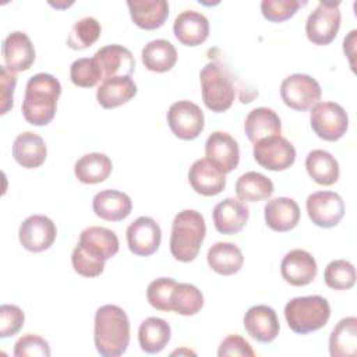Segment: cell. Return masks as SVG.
Wrapping results in <instances>:
<instances>
[{
    "instance_id": "cell-26",
    "label": "cell",
    "mask_w": 357,
    "mask_h": 357,
    "mask_svg": "<svg viewBox=\"0 0 357 357\" xmlns=\"http://www.w3.org/2000/svg\"><path fill=\"white\" fill-rule=\"evenodd\" d=\"M244 131L248 139L255 144L261 139L280 135L282 123L275 110L269 107H257L245 117Z\"/></svg>"
},
{
    "instance_id": "cell-39",
    "label": "cell",
    "mask_w": 357,
    "mask_h": 357,
    "mask_svg": "<svg viewBox=\"0 0 357 357\" xmlns=\"http://www.w3.org/2000/svg\"><path fill=\"white\" fill-rule=\"evenodd\" d=\"M324 279L331 289L349 290L356 283V269L346 259H335L326 265Z\"/></svg>"
},
{
    "instance_id": "cell-1",
    "label": "cell",
    "mask_w": 357,
    "mask_h": 357,
    "mask_svg": "<svg viewBox=\"0 0 357 357\" xmlns=\"http://www.w3.org/2000/svg\"><path fill=\"white\" fill-rule=\"evenodd\" d=\"M93 342L103 357H119L126 353L130 343V321L123 308L106 304L96 310Z\"/></svg>"
},
{
    "instance_id": "cell-42",
    "label": "cell",
    "mask_w": 357,
    "mask_h": 357,
    "mask_svg": "<svg viewBox=\"0 0 357 357\" xmlns=\"http://www.w3.org/2000/svg\"><path fill=\"white\" fill-rule=\"evenodd\" d=\"M105 259L96 258L91 255L86 250H84L79 244L74 248L71 254V264L74 271L85 278H96L105 269Z\"/></svg>"
},
{
    "instance_id": "cell-46",
    "label": "cell",
    "mask_w": 357,
    "mask_h": 357,
    "mask_svg": "<svg viewBox=\"0 0 357 357\" xmlns=\"http://www.w3.org/2000/svg\"><path fill=\"white\" fill-rule=\"evenodd\" d=\"M0 96H1V114H6L13 107L14 89L17 84L15 73H13L7 66H1L0 68Z\"/></svg>"
},
{
    "instance_id": "cell-36",
    "label": "cell",
    "mask_w": 357,
    "mask_h": 357,
    "mask_svg": "<svg viewBox=\"0 0 357 357\" xmlns=\"http://www.w3.org/2000/svg\"><path fill=\"white\" fill-rule=\"evenodd\" d=\"M172 311L180 315H195L204 307V296L198 287L190 283H177L170 297Z\"/></svg>"
},
{
    "instance_id": "cell-38",
    "label": "cell",
    "mask_w": 357,
    "mask_h": 357,
    "mask_svg": "<svg viewBox=\"0 0 357 357\" xmlns=\"http://www.w3.org/2000/svg\"><path fill=\"white\" fill-rule=\"evenodd\" d=\"M71 82L79 88H92L103 81L100 67L95 57H82L73 61L70 67Z\"/></svg>"
},
{
    "instance_id": "cell-11",
    "label": "cell",
    "mask_w": 357,
    "mask_h": 357,
    "mask_svg": "<svg viewBox=\"0 0 357 357\" xmlns=\"http://www.w3.org/2000/svg\"><path fill=\"white\" fill-rule=\"evenodd\" d=\"M307 213L311 222L319 227H333L344 216V202L333 191H317L308 195Z\"/></svg>"
},
{
    "instance_id": "cell-12",
    "label": "cell",
    "mask_w": 357,
    "mask_h": 357,
    "mask_svg": "<svg viewBox=\"0 0 357 357\" xmlns=\"http://www.w3.org/2000/svg\"><path fill=\"white\" fill-rule=\"evenodd\" d=\"M56 225L45 215L28 216L18 230L21 245L31 252H42L50 248L56 240Z\"/></svg>"
},
{
    "instance_id": "cell-32",
    "label": "cell",
    "mask_w": 357,
    "mask_h": 357,
    "mask_svg": "<svg viewBox=\"0 0 357 357\" xmlns=\"http://www.w3.org/2000/svg\"><path fill=\"white\" fill-rule=\"evenodd\" d=\"M308 176L321 185H332L337 181L340 169L335 156L324 149H314L305 158Z\"/></svg>"
},
{
    "instance_id": "cell-6",
    "label": "cell",
    "mask_w": 357,
    "mask_h": 357,
    "mask_svg": "<svg viewBox=\"0 0 357 357\" xmlns=\"http://www.w3.org/2000/svg\"><path fill=\"white\" fill-rule=\"evenodd\" d=\"M310 123L312 131L324 141L340 139L349 127L346 110L335 102H318L311 107Z\"/></svg>"
},
{
    "instance_id": "cell-20",
    "label": "cell",
    "mask_w": 357,
    "mask_h": 357,
    "mask_svg": "<svg viewBox=\"0 0 357 357\" xmlns=\"http://www.w3.org/2000/svg\"><path fill=\"white\" fill-rule=\"evenodd\" d=\"M247 205L236 198H226L215 205L212 218L216 230L222 234H236L243 230L248 220Z\"/></svg>"
},
{
    "instance_id": "cell-25",
    "label": "cell",
    "mask_w": 357,
    "mask_h": 357,
    "mask_svg": "<svg viewBox=\"0 0 357 357\" xmlns=\"http://www.w3.org/2000/svg\"><path fill=\"white\" fill-rule=\"evenodd\" d=\"M78 244L91 255L105 261L114 257L120 247L116 233L100 226H91L82 230Z\"/></svg>"
},
{
    "instance_id": "cell-41",
    "label": "cell",
    "mask_w": 357,
    "mask_h": 357,
    "mask_svg": "<svg viewBox=\"0 0 357 357\" xmlns=\"http://www.w3.org/2000/svg\"><path fill=\"white\" fill-rule=\"evenodd\" d=\"M305 1L300 0H262L261 13L271 22H282L291 18Z\"/></svg>"
},
{
    "instance_id": "cell-44",
    "label": "cell",
    "mask_w": 357,
    "mask_h": 357,
    "mask_svg": "<svg viewBox=\"0 0 357 357\" xmlns=\"http://www.w3.org/2000/svg\"><path fill=\"white\" fill-rule=\"evenodd\" d=\"M24 311L13 304H3L0 307V337H10L20 332L24 326Z\"/></svg>"
},
{
    "instance_id": "cell-13",
    "label": "cell",
    "mask_w": 357,
    "mask_h": 357,
    "mask_svg": "<svg viewBox=\"0 0 357 357\" xmlns=\"http://www.w3.org/2000/svg\"><path fill=\"white\" fill-rule=\"evenodd\" d=\"M160 241V226L149 216H139L127 227V244L130 251L135 255H152L158 251Z\"/></svg>"
},
{
    "instance_id": "cell-17",
    "label": "cell",
    "mask_w": 357,
    "mask_h": 357,
    "mask_svg": "<svg viewBox=\"0 0 357 357\" xmlns=\"http://www.w3.org/2000/svg\"><path fill=\"white\" fill-rule=\"evenodd\" d=\"M245 332L261 343H269L279 335V319L273 308L259 304L248 308L243 319Z\"/></svg>"
},
{
    "instance_id": "cell-3",
    "label": "cell",
    "mask_w": 357,
    "mask_h": 357,
    "mask_svg": "<svg viewBox=\"0 0 357 357\" xmlns=\"http://www.w3.org/2000/svg\"><path fill=\"white\" fill-rule=\"evenodd\" d=\"M206 234L204 216L194 209L178 212L172 223L170 252L180 262H191L197 258Z\"/></svg>"
},
{
    "instance_id": "cell-34",
    "label": "cell",
    "mask_w": 357,
    "mask_h": 357,
    "mask_svg": "<svg viewBox=\"0 0 357 357\" xmlns=\"http://www.w3.org/2000/svg\"><path fill=\"white\" fill-rule=\"evenodd\" d=\"M141 57L149 71L166 73L176 64L177 50L166 39H153L144 46Z\"/></svg>"
},
{
    "instance_id": "cell-23",
    "label": "cell",
    "mask_w": 357,
    "mask_h": 357,
    "mask_svg": "<svg viewBox=\"0 0 357 357\" xmlns=\"http://www.w3.org/2000/svg\"><path fill=\"white\" fill-rule=\"evenodd\" d=\"M264 215L268 227L284 233L297 226L300 220V206L291 198L278 197L268 201L264 208Z\"/></svg>"
},
{
    "instance_id": "cell-30",
    "label": "cell",
    "mask_w": 357,
    "mask_h": 357,
    "mask_svg": "<svg viewBox=\"0 0 357 357\" xmlns=\"http://www.w3.org/2000/svg\"><path fill=\"white\" fill-rule=\"evenodd\" d=\"M329 353L332 357H354L357 354V318L340 319L329 336Z\"/></svg>"
},
{
    "instance_id": "cell-31",
    "label": "cell",
    "mask_w": 357,
    "mask_h": 357,
    "mask_svg": "<svg viewBox=\"0 0 357 357\" xmlns=\"http://www.w3.org/2000/svg\"><path fill=\"white\" fill-rule=\"evenodd\" d=\"M170 335V325L165 319L156 317L144 319L138 328L139 346L148 354L162 351L167 346Z\"/></svg>"
},
{
    "instance_id": "cell-2",
    "label": "cell",
    "mask_w": 357,
    "mask_h": 357,
    "mask_svg": "<svg viewBox=\"0 0 357 357\" xmlns=\"http://www.w3.org/2000/svg\"><path fill=\"white\" fill-rule=\"evenodd\" d=\"M60 95L61 85L52 74L38 73L32 75L26 82L21 107L24 119L32 126H47L56 114Z\"/></svg>"
},
{
    "instance_id": "cell-15",
    "label": "cell",
    "mask_w": 357,
    "mask_h": 357,
    "mask_svg": "<svg viewBox=\"0 0 357 357\" xmlns=\"http://www.w3.org/2000/svg\"><path fill=\"white\" fill-rule=\"evenodd\" d=\"M318 272L315 258L305 250L289 251L280 262L282 278L291 286H307L310 284Z\"/></svg>"
},
{
    "instance_id": "cell-28",
    "label": "cell",
    "mask_w": 357,
    "mask_h": 357,
    "mask_svg": "<svg viewBox=\"0 0 357 357\" xmlns=\"http://www.w3.org/2000/svg\"><path fill=\"white\" fill-rule=\"evenodd\" d=\"M127 6L131 20L142 29L160 28L169 15V4L165 0H128Z\"/></svg>"
},
{
    "instance_id": "cell-8",
    "label": "cell",
    "mask_w": 357,
    "mask_h": 357,
    "mask_svg": "<svg viewBox=\"0 0 357 357\" xmlns=\"http://www.w3.org/2000/svg\"><path fill=\"white\" fill-rule=\"evenodd\" d=\"M280 98L290 109L305 112L321 99V86L307 74H291L282 81Z\"/></svg>"
},
{
    "instance_id": "cell-35",
    "label": "cell",
    "mask_w": 357,
    "mask_h": 357,
    "mask_svg": "<svg viewBox=\"0 0 357 357\" xmlns=\"http://www.w3.org/2000/svg\"><path fill=\"white\" fill-rule=\"evenodd\" d=\"M236 194L243 202H259L271 198L273 194V183L258 172H247L238 177Z\"/></svg>"
},
{
    "instance_id": "cell-9",
    "label": "cell",
    "mask_w": 357,
    "mask_h": 357,
    "mask_svg": "<svg viewBox=\"0 0 357 357\" xmlns=\"http://www.w3.org/2000/svg\"><path fill=\"white\" fill-rule=\"evenodd\" d=\"M252 153L259 166L272 172L286 170L296 160V149L293 144L280 135L255 142Z\"/></svg>"
},
{
    "instance_id": "cell-24",
    "label": "cell",
    "mask_w": 357,
    "mask_h": 357,
    "mask_svg": "<svg viewBox=\"0 0 357 357\" xmlns=\"http://www.w3.org/2000/svg\"><path fill=\"white\" fill-rule=\"evenodd\" d=\"M47 148L43 138L32 131L17 135L13 144V156L25 169H36L43 165Z\"/></svg>"
},
{
    "instance_id": "cell-19",
    "label": "cell",
    "mask_w": 357,
    "mask_h": 357,
    "mask_svg": "<svg viewBox=\"0 0 357 357\" xmlns=\"http://www.w3.org/2000/svg\"><path fill=\"white\" fill-rule=\"evenodd\" d=\"M3 57L13 73L28 70L35 61V47L25 32L15 31L3 42Z\"/></svg>"
},
{
    "instance_id": "cell-29",
    "label": "cell",
    "mask_w": 357,
    "mask_h": 357,
    "mask_svg": "<svg viewBox=\"0 0 357 357\" xmlns=\"http://www.w3.org/2000/svg\"><path fill=\"white\" fill-rule=\"evenodd\" d=\"M206 261L213 272L223 276H230L241 269L244 257L236 244L219 241L208 250Z\"/></svg>"
},
{
    "instance_id": "cell-40",
    "label": "cell",
    "mask_w": 357,
    "mask_h": 357,
    "mask_svg": "<svg viewBox=\"0 0 357 357\" xmlns=\"http://www.w3.org/2000/svg\"><path fill=\"white\" fill-rule=\"evenodd\" d=\"M177 282L172 278H158L152 280L146 289L149 304L159 311H172L170 297Z\"/></svg>"
},
{
    "instance_id": "cell-21",
    "label": "cell",
    "mask_w": 357,
    "mask_h": 357,
    "mask_svg": "<svg viewBox=\"0 0 357 357\" xmlns=\"http://www.w3.org/2000/svg\"><path fill=\"white\" fill-rule=\"evenodd\" d=\"M173 32L180 43L185 46H198L208 39L209 21L198 11L185 10L176 17Z\"/></svg>"
},
{
    "instance_id": "cell-33",
    "label": "cell",
    "mask_w": 357,
    "mask_h": 357,
    "mask_svg": "<svg viewBox=\"0 0 357 357\" xmlns=\"http://www.w3.org/2000/svg\"><path fill=\"white\" fill-rule=\"evenodd\" d=\"M112 160L107 155L92 152L81 156L74 165L75 177L84 184L105 181L112 173Z\"/></svg>"
},
{
    "instance_id": "cell-27",
    "label": "cell",
    "mask_w": 357,
    "mask_h": 357,
    "mask_svg": "<svg viewBox=\"0 0 357 357\" xmlns=\"http://www.w3.org/2000/svg\"><path fill=\"white\" fill-rule=\"evenodd\" d=\"M137 95V85L131 77H112L99 85L96 91L98 103L103 109H114L127 103Z\"/></svg>"
},
{
    "instance_id": "cell-14",
    "label": "cell",
    "mask_w": 357,
    "mask_h": 357,
    "mask_svg": "<svg viewBox=\"0 0 357 357\" xmlns=\"http://www.w3.org/2000/svg\"><path fill=\"white\" fill-rule=\"evenodd\" d=\"M205 156L215 167L226 174L237 167L240 160V148L230 134L215 131L205 142Z\"/></svg>"
},
{
    "instance_id": "cell-45",
    "label": "cell",
    "mask_w": 357,
    "mask_h": 357,
    "mask_svg": "<svg viewBox=\"0 0 357 357\" xmlns=\"http://www.w3.org/2000/svg\"><path fill=\"white\" fill-rule=\"evenodd\" d=\"M219 357L226 356H238V357H254L255 353L251 344L238 335H230L225 337L218 350Z\"/></svg>"
},
{
    "instance_id": "cell-43",
    "label": "cell",
    "mask_w": 357,
    "mask_h": 357,
    "mask_svg": "<svg viewBox=\"0 0 357 357\" xmlns=\"http://www.w3.org/2000/svg\"><path fill=\"white\" fill-rule=\"evenodd\" d=\"M15 357H49L50 347L49 343L38 335L28 333L21 336L14 346Z\"/></svg>"
},
{
    "instance_id": "cell-18",
    "label": "cell",
    "mask_w": 357,
    "mask_h": 357,
    "mask_svg": "<svg viewBox=\"0 0 357 357\" xmlns=\"http://www.w3.org/2000/svg\"><path fill=\"white\" fill-rule=\"evenodd\" d=\"M188 181L192 190L204 197H213L226 187V176L206 158L195 160L188 170Z\"/></svg>"
},
{
    "instance_id": "cell-37",
    "label": "cell",
    "mask_w": 357,
    "mask_h": 357,
    "mask_svg": "<svg viewBox=\"0 0 357 357\" xmlns=\"http://www.w3.org/2000/svg\"><path fill=\"white\" fill-rule=\"evenodd\" d=\"M100 32L102 26L96 18L84 17L73 25L67 36V45L74 50L88 49L99 39Z\"/></svg>"
},
{
    "instance_id": "cell-22",
    "label": "cell",
    "mask_w": 357,
    "mask_h": 357,
    "mask_svg": "<svg viewBox=\"0 0 357 357\" xmlns=\"http://www.w3.org/2000/svg\"><path fill=\"white\" fill-rule=\"evenodd\" d=\"M92 209L95 215L103 220L120 222L131 213L132 202L126 192L103 190L93 197Z\"/></svg>"
},
{
    "instance_id": "cell-7",
    "label": "cell",
    "mask_w": 357,
    "mask_h": 357,
    "mask_svg": "<svg viewBox=\"0 0 357 357\" xmlns=\"http://www.w3.org/2000/svg\"><path fill=\"white\" fill-rule=\"evenodd\" d=\"M339 4V1H321L308 15L305 33L310 42L324 46L329 45L336 38L342 21Z\"/></svg>"
},
{
    "instance_id": "cell-5",
    "label": "cell",
    "mask_w": 357,
    "mask_h": 357,
    "mask_svg": "<svg viewBox=\"0 0 357 357\" xmlns=\"http://www.w3.org/2000/svg\"><path fill=\"white\" fill-rule=\"evenodd\" d=\"M201 92L205 106L215 112L222 113L233 105L236 89L226 68L218 61H209L199 73Z\"/></svg>"
},
{
    "instance_id": "cell-10",
    "label": "cell",
    "mask_w": 357,
    "mask_h": 357,
    "mask_svg": "<svg viewBox=\"0 0 357 357\" xmlns=\"http://www.w3.org/2000/svg\"><path fill=\"white\" fill-rule=\"evenodd\" d=\"M167 124L177 138L191 141L202 132L205 119L198 105L190 100H178L169 107Z\"/></svg>"
},
{
    "instance_id": "cell-4",
    "label": "cell",
    "mask_w": 357,
    "mask_h": 357,
    "mask_svg": "<svg viewBox=\"0 0 357 357\" xmlns=\"http://www.w3.org/2000/svg\"><path fill=\"white\" fill-rule=\"evenodd\" d=\"M331 317V305L322 296L291 298L284 305L289 328L298 335H307L324 328Z\"/></svg>"
},
{
    "instance_id": "cell-16",
    "label": "cell",
    "mask_w": 357,
    "mask_h": 357,
    "mask_svg": "<svg viewBox=\"0 0 357 357\" xmlns=\"http://www.w3.org/2000/svg\"><path fill=\"white\" fill-rule=\"evenodd\" d=\"M93 57L96 59L103 81L112 77H131L135 70L132 53L121 45H107L100 47Z\"/></svg>"
}]
</instances>
